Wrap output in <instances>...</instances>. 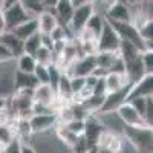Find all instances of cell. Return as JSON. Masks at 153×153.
<instances>
[{"mask_svg": "<svg viewBox=\"0 0 153 153\" xmlns=\"http://www.w3.org/2000/svg\"><path fill=\"white\" fill-rule=\"evenodd\" d=\"M141 65H143L146 74H153V51H143Z\"/></svg>", "mask_w": 153, "mask_h": 153, "instance_id": "31", "label": "cell"}, {"mask_svg": "<svg viewBox=\"0 0 153 153\" xmlns=\"http://www.w3.org/2000/svg\"><path fill=\"white\" fill-rule=\"evenodd\" d=\"M54 16L60 26L68 28L74 16V8L71 6V0H57L54 6Z\"/></svg>", "mask_w": 153, "mask_h": 153, "instance_id": "14", "label": "cell"}, {"mask_svg": "<svg viewBox=\"0 0 153 153\" xmlns=\"http://www.w3.org/2000/svg\"><path fill=\"white\" fill-rule=\"evenodd\" d=\"M40 40H42V46L49 49V51H52L54 49V40H52V37H51L49 34H40Z\"/></svg>", "mask_w": 153, "mask_h": 153, "instance_id": "36", "label": "cell"}, {"mask_svg": "<svg viewBox=\"0 0 153 153\" xmlns=\"http://www.w3.org/2000/svg\"><path fill=\"white\" fill-rule=\"evenodd\" d=\"M104 23H106V19L103 16V12H94L92 17L89 19V22L86 23V31H89L92 35H95V38L98 40V37L101 34V31H103L104 28Z\"/></svg>", "mask_w": 153, "mask_h": 153, "instance_id": "23", "label": "cell"}, {"mask_svg": "<svg viewBox=\"0 0 153 153\" xmlns=\"http://www.w3.org/2000/svg\"><path fill=\"white\" fill-rule=\"evenodd\" d=\"M115 113L118 115V118L121 120L124 127H129V129H150L143 120V117L129 103H124Z\"/></svg>", "mask_w": 153, "mask_h": 153, "instance_id": "8", "label": "cell"}, {"mask_svg": "<svg viewBox=\"0 0 153 153\" xmlns=\"http://www.w3.org/2000/svg\"><path fill=\"white\" fill-rule=\"evenodd\" d=\"M104 19L106 22H113V23H132V14L127 2H121V0L107 2Z\"/></svg>", "mask_w": 153, "mask_h": 153, "instance_id": "4", "label": "cell"}, {"mask_svg": "<svg viewBox=\"0 0 153 153\" xmlns=\"http://www.w3.org/2000/svg\"><path fill=\"white\" fill-rule=\"evenodd\" d=\"M34 58L37 61V65H40V66H49V65H52V61H54V54H52V51H49V49H46V48L42 46L34 54Z\"/></svg>", "mask_w": 153, "mask_h": 153, "instance_id": "28", "label": "cell"}, {"mask_svg": "<svg viewBox=\"0 0 153 153\" xmlns=\"http://www.w3.org/2000/svg\"><path fill=\"white\" fill-rule=\"evenodd\" d=\"M123 138L139 153H152V144H153L152 129H129V127H124Z\"/></svg>", "mask_w": 153, "mask_h": 153, "instance_id": "1", "label": "cell"}, {"mask_svg": "<svg viewBox=\"0 0 153 153\" xmlns=\"http://www.w3.org/2000/svg\"><path fill=\"white\" fill-rule=\"evenodd\" d=\"M11 123H12V121H11ZM11 123H8V124H0V152H2V149H3L5 146H8L11 141H14V139L17 138Z\"/></svg>", "mask_w": 153, "mask_h": 153, "instance_id": "26", "label": "cell"}, {"mask_svg": "<svg viewBox=\"0 0 153 153\" xmlns=\"http://www.w3.org/2000/svg\"><path fill=\"white\" fill-rule=\"evenodd\" d=\"M60 124L57 113H45V115H32L29 118V126L32 135H45L54 132V129Z\"/></svg>", "mask_w": 153, "mask_h": 153, "instance_id": "3", "label": "cell"}, {"mask_svg": "<svg viewBox=\"0 0 153 153\" xmlns=\"http://www.w3.org/2000/svg\"><path fill=\"white\" fill-rule=\"evenodd\" d=\"M118 55L126 66V65H130V63L136 61L139 58V55H141V51L129 42H121L120 49H118Z\"/></svg>", "mask_w": 153, "mask_h": 153, "instance_id": "19", "label": "cell"}, {"mask_svg": "<svg viewBox=\"0 0 153 153\" xmlns=\"http://www.w3.org/2000/svg\"><path fill=\"white\" fill-rule=\"evenodd\" d=\"M104 84H106V92L112 94V92H118L123 87L130 86L126 80V75L123 74H115V72H109L104 76Z\"/></svg>", "mask_w": 153, "mask_h": 153, "instance_id": "18", "label": "cell"}, {"mask_svg": "<svg viewBox=\"0 0 153 153\" xmlns=\"http://www.w3.org/2000/svg\"><path fill=\"white\" fill-rule=\"evenodd\" d=\"M141 117H144V112H146V106H147V98H141V97H138V98H132L127 101ZM144 120V118H143Z\"/></svg>", "mask_w": 153, "mask_h": 153, "instance_id": "32", "label": "cell"}, {"mask_svg": "<svg viewBox=\"0 0 153 153\" xmlns=\"http://www.w3.org/2000/svg\"><path fill=\"white\" fill-rule=\"evenodd\" d=\"M104 130H106V129L103 127L101 121L98 120L97 113L89 115V117L84 120V132H83V136H84V139H86L89 149L97 147L98 139H100L101 135H103Z\"/></svg>", "mask_w": 153, "mask_h": 153, "instance_id": "9", "label": "cell"}, {"mask_svg": "<svg viewBox=\"0 0 153 153\" xmlns=\"http://www.w3.org/2000/svg\"><path fill=\"white\" fill-rule=\"evenodd\" d=\"M69 78H71V76H69ZM84 86H86L84 78H78V76H72V78H71V89H72L74 97L76 94H80L83 89H84Z\"/></svg>", "mask_w": 153, "mask_h": 153, "instance_id": "34", "label": "cell"}, {"mask_svg": "<svg viewBox=\"0 0 153 153\" xmlns=\"http://www.w3.org/2000/svg\"><path fill=\"white\" fill-rule=\"evenodd\" d=\"M129 91H130V86H126V87H123L121 91H118V92L107 94L104 97L103 106H101V109H100L98 113H112V112H117L124 103H127Z\"/></svg>", "mask_w": 153, "mask_h": 153, "instance_id": "11", "label": "cell"}, {"mask_svg": "<svg viewBox=\"0 0 153 153\" xmlns=\"http://www.w3.org/2000/svg\"><path fill=\"white\" fill-rule=\"evenodd\" d=\"M48 71H49V86L55 91L57 83H58L60 76H61V71H60L55 65H49V66H48Z\"/></svg>", "mask_w": 153, "mask_h": 153, "instance_id": "33", "label": "cell"}, {"mask_svg": "<svg viewBox=\"0 0 153 153\" xmlns=\"http://www.w3.org/2000/svg\"><path fill=\"white\" fill-rule=\"evenodd\" d=\"M120 45H121V40H120L118 34L106 22L104 28L97 40V52H118Z\"/></svg>", "mask_w": 153, "mask_h": 153, "instance_id": "6", "label": "cell"}, {"mask_svg": "<svg viewBox=\"0 0 153 153\" xmlns=\"http://www.w3.org/2000/svg\"><path fill=\"white\" fill-rule=\"evenodd\" d=\"M20 153H37V152H35V149H34L31 144L22 143V150H20Z\"/></svg>", "mask_w": 153, "mask_h": 153, "instance_id": "38", "label": "cell"}, {"mask_svg": "<svg viewBox=\"0 0 153 153\" xmlns=\"http://www.w3.org/2000/svg\"><path fill=\"white\" fill-rule=\"evenodd\" d=\"M5 29V23H3V16H2V11H0V34H2Z\"/></svg>", "mask_w": 153, "mask_h": 153, "instance_id": "41", "label": "cell"}, {"mask_svg": "<svg viewBox=\"0 0 153 153\" xmlns=\"http://www.w3.org/2000/svg\"><path fill=\"white\" fill-rule=\"evenodd\" d=\"M23 9L26 11V14L32 19H37L38 16L45 12V6L42 0H20Z\"/></svg>", "mask_w": 153, "mask_h": 153, "instance_id": "25", "label": "cell"}, {"mask_svg": "<svg viewBox=\"0 0 153 153\" xmlns=\"http://www.w3.org/2000/svg\"><path fill=\"white\" fill-rule=\"evenodd\" d=\"M57 100V94L49 84H38L32 92V101L37 104H42L52 109V104Z\"/></svg>", "mask_w": 153, "mask_h": 153, "instance_id": "13", "label": "cell"}, {"mask_svg": "<svg viewBox=\"0 0 153 153\" xmlns=\"http://www.w3.org/2000/svg\"><path fill=\"white\" fill-rule=\"evenodd\" d=\"M94 12H95V6H94L92 0H89L84 6L74 11V16L71 19V23H69L68 29H69V32L72 34V37L75 38V40H76V37H78V34L86 28V23L92 17Z\"/></svg>", "mask_w": 153, "mask_h": 153, "instance_id": "2", "label": "cell"}, {"mask_svg": "<svg viewBox=\"0 0 153 153\" xmlns=\"http://www.w3.org/2000/svg\"><path fill=\"white\" fill-rule=\"evenodd\" d=\"M97 153H112V152H109V150H106V149H98V147H97Z\"/></svg>", "mask_w": 153, "mask_h": 153, "instance_id": "42", "label": "cell"}, {"mask_svg": "<svg viewBox=\"0 0 153 153\" xmlns=\"http://www.w3.org/2000/svg\"><path fill=\"white\" fill-rule=\"evenodd\" d=\"M0 153H2V152H0Z\"/></svg>", "mask_w": 153, "mask_h": 153, "instance_id": "44", "label": "cell"}, {"mask_svg": "<svg viewBox=\"0 0 153 153\" xmlns=\"http://www.w3.org/2000/svg\"><path fill=\"white\" fill-rule=\"evenodd\" d=\"M138 97H141V98L153 97V74H146L139 81L130 86L127 101L132 98H138Z\"/></svg>", "mask_w": 153, "mask_h": 153, "instance_id": "12", "label": "cell"}, {"mask_svg": "<svg viewBox=\"0 0 153 153\" xmlns=\"http://www.w3.org/2000/svg\"><path fill=\"white\" fill-rule=\"evenodd\" d=\"M42 48V40H40V34H34L32 37L26 38L23 42V54H28V55H32L37 52L38 49Z\"/></svg>", "mask_w": 153, "mask_h": 153, "instance_id": "27", "label": "cell"}, {"mask_svg": "<svg viewBox=\"0 0 153 153\" xmlns=\"http://www.w3.org/2000/svg\"><path fill=\"white\" fill-rule=\"evenodd\" d=\"M16 71L20 72V74H28V75H32L34 71H35V66H37V61L32 55H28V54H22L20 57H17L16 60Z\"/></svg>", "mask_w": 153, "mask_h": 153, "instance_id": "22", "label": "cell"}, {"mask_svg": "<svg viewBox=\"0 0 153 153\" xmlns=\"http://www.w3.org/2000/svg\"><path fill=\"white\" fill-rule=\"evenodd\" d=\"M8 110V98H2L0 97V117Z\"/></svg>", "mask_w": 153, "mask_h": 153, "instance_id": "40", "label": "cell"}, {"mask_svg": "<svg viewBox=\"0 0 153 153\" xmlns=\"http://www.w3.org/2000/svg\"><path fill=\"white\" fill-rule=\"evenodd\" d=\"M2 16H3V23H5V29L6 31H12L14 28H17L19 25H22L26 20L32 19V17H29L26 14V11L23 9L20 0H16V3L12 5L8 11H5Z\"/></svg>", "mask_w": 153, "mask_h": 153, "instance_id": "10", "label": "cell"}, {"mask_svg": "<svg viewBox=\"0 0 153 153\" xmlns=\"http://www.w3.org/2000/svg\"><path fill=\"white\" fill-rule=\"evenodd\" d=\"M12 32H14V35L19 38L20 42H25L26 38H29V37H32L34 34L38 32L37 19H29V20H26L25 23L19 25L17 28L12 29Z\"/></svg>", "mask_w": 153, "mask_h": 153, "instance_id": "20", "label": "cell"}, {"mask_svg": "<svg viewBox=\"0 0 153 153\" xmlns=\"http://www.w3.org/2000/svg\"><path fill=\"white\" fill-rule=\"evenodd\" d=\"M37 25H38V34H51L52 32L58 26V22L54 16V9L42 12L37 17Z\"/></svg>", "mask_w": 153, "mask_h": 153, "instance_id": "16", "label": "cell"}, {"mask_svg": "<svg viewBox=\"0 0 153 153\" xmlns=\"http://www.w3.org/2000/svg\"><path fill=\"white\" fill-rule=\"evenodd\" d=\"M14 75H16V61L11 60L0 63V97L11 98L14 94Z\"/></svg>", "mask_w": 153, "mask_h": 153, "instance_id": "5", "label": "cell"}, {"mask_svg": "<svg viewBox=\"0 0 153 153\" xmlns=\"http://www.w3.org/2000/svg\"><path fill=\"white\" fill-rule=\"evenodd\" d=\"M87 2H89V0H71V6H72L74 11H75V9H78V8L84 6Z\"/></svg>", "mask_w": 153, "mask_h": 153, "instance_id": "39", "label": "cell"}, {"mask_svg": "<svg viewBox=\"0 0 153 153\" xmlns=\"http://www.w3.org/2000/svg\"><path fill=\"white\" fill-rule=\"evenodd\" d=\"M55 94H57V98L63 103H72L74 101V94H72V89H71V78L68 75L61 74L60 80L57 83V87H55Z\"/></svg>", "mask_w": 153, "mask_h": 153, "instance_id": "17", "label": "cell"}, {"mask_svg": "<svg viewBox=\"0 0 153 153\" xmlns=\"http://www.w3.org/2000/svg\"><path fill=\"white\" fill-rule=\"evenodd\" d=\"M63 126L66 127L69 132H72L74 135L76 136H81L83 132H84V120H69L66 123H63Z\"/></svg>", "mask_w": 153, "mask_h": 153, "instance_id": "29", "label": "cell"}, {"mask_svg": "<svg viewBox=\"0 0 153 153\" xmlns=\"http://www.w3.org/2000/svg\"><path fill=\"white\" fill-rule=\"evenodd\" d=\"M32 75H34V78L37 80L38 84H49V71H48V66L37 65Z\"/></svg>", "mask_w": 153, "mask_h": 153, "instance_id": "30", "label": "cell"}, {"mask_svg": "<svg viewBox=\"0 0 153 153\" xmlns=\"http://www.w3.org/2000/svg\"><path fill=\"white\" fill-rule=\"evenodd\" d=\"M95 68H97V65H95V55H81L66 69L65 75L71 76V78H72V76L86 78V76L92 75Z\"/></svg>", "mask_w": 153, "mask_h": 153, "instance_id": "7", "label": "cell"}, {"mask_svg": "<svg viewBox=\"0 0 153 153\" xmlns=\"http://www.w3.org/2000/svg\"><path fill=\"white\" fill-rule=\"evenodd\" d=\"M0 45L9 51L14 60L23 54V42H20L12 31H3L0 34Z\"/></svg>", "mask_w": 153, "mask_h": 153, "instance_id": "15", "label": "cell"}, {"mask_svg": "<svg viewBox=\"0 0 153 153\" xmlns=\"http://www.w3.org/2000/svg\"><path fill=\"white\" fill-rule=\"evenodd\" d=\"M37 86H38V83L34 78V75L20 74V72L16 71V75H14V91H34Z\"/></svg>", "mask_w": 153, "mask_h": 153, "instance_id": "21", "label": "cell"}, {"mask_svg": "<svg viewBox=\"0 0 153 153\" xmlns=\"http://www.w3.org/2000/svg\"><path fill=\"white\" fill-rule=\"evenodd\" d=\"M11 60H14V57L11 55V52L5 46L0 45V63H6V61H11Z\"/></svg>", "mask_w": 153, "mask_h": 153, "instance_id": "37", "label": "cell"}, {"mask_svg": "<svg viewBox=\"0 0 153 153\" xmlns=\"http://www.w3.org/2000/svg\"><path fill=\"white\" fill-rule=\"evenodd\" d=\"M20 150H22V141L16 138L14 141H11L8 146L2 149V153H20Z\"/></svg>", "mask_w": 153, "mask_h": 153, "instance_id": "35", "label": "cell"}, {"mask_svg": "<svg viewBox=\"0 0 153 153\" xmlns=\"http://www.w3.org/2000/svg\"><path fill=\"white\" fill-rule=\"evenodd\" d=\"M87 153H97V147H92V149H89Z\"/></svg>", "mask_w": 153, "mask_h": 153, "instance_id": "43", "label": "cell"}, {"mask_svg": "<svg viewBox=\"0 0 153 153\" xmlns=\"http://www.w3.org/2000/svg\"><path fill=\"white\" fill-rule=\"evenodd\" d=\"M118 60V52H97L95 54V65L100 69L110 72L115 61Z\"/></svg>", "mask_w": 153, "mask_h": 153, "instance_id": "24", "label": "cell"}]
</instances>
